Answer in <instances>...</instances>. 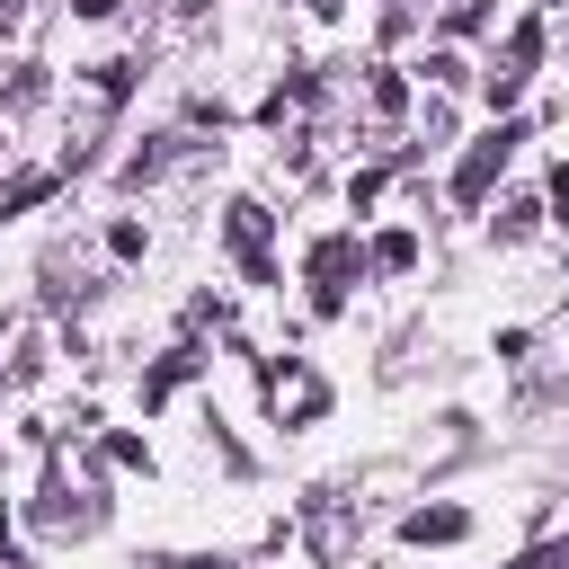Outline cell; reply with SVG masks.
I'll return each mask as SVG.
<instances>
[{
	"label": "cell",
	"mask_w": 569,
	"mask_h": 569,
	"mask_svg": "<svg viewBox=\"0 0 569 569\" xmlns=\"http://www.w3.org/2000/svg\"><path fill=\"white\" fill-rule=\"evenodd\" d=\"M373 267H418V240H409V231H382V240H373Z\"/></svg>",
	"instance_id": "6"
},
{
	"label": "cell",
	"mask_w": 569,
	"mask_h": 569,
	"mask_svg": "<svg viewBox=\"0 0 569 569\" xmlns=\"http://www.w3.org/2000/svg\"><path fill=\"white\" fill-rule=\"evenodd\" d=\"M400 533H409V542H462V533H471V516H462V507H418Z\"/></svg>",
	"instance_id": "3"
},
{
	"label": "cell",
	"mask_w": 569,
	"mask_h": 569,
	"mask_svg": "<svg viewBox=\"0 0 569 569\" xmlns=\"http://www.w3.org/2000/svg\"><path fill=\"white\" fill-rule=\"evenodd\" d=\"M516 142H525V133H516V124H498V133H489V142H471V151H462V169H453V196H462V204H480V187H489V178H498V160H507V151H516Z\"/></svg>",
	"instance_id": "1"
},
{
	"label": "cell",
	"mask_w": 569,
	"mask_h": 569,
	"mask_svg": "<svg viewBox=\"0 0 569 569\" xmlns=\"http://www.w3.org/2000/svg\"><path fill=\"white\" fill-rule=\"evenodd\" d=\"M525 71H533V27H516V44H507V71H489V98L507 107V98L525 89Z\"/></svg>",
	"instance_id": "4"
},
{
	"label": "cell",
	"mask_w": 569,
	"mask_h": 569,
	"mask_svg": "<svg viewBox=\"0 0 569 569\" xmlns=\"http://www.w3.org/2000/svg\"><path fill=\"white\" fill-rule=\"evenodd\" d=\"M231 240H240L249 276H267V213H258V204H231Z\"/></svg>",
	"instance_id": "5"
},
{
	"label": "cell",
	"mask_w": 569,
	"mask_h": 569,
	"mask_svg": "<svg viewBox=\"0 0 569 569\" xmlns=\"http://www.w3.org/2000/svg\"><path fill=\"white\" fill-rule=\"evenodd\" d=\"M551 204H560V213H569V169H560V178H551Z\"/></svg>",
	"instance_id": "8"
},
{
	"label": "cell",
	"mask_w": 569,
	"mask_h": 569,
	"mask_svg": "<svg viewBox=\"0 0 569 569\" xmlns=\"http://www.w3.org/2000/svg\"><path fill=\"white\" fill-rule=\"evenodd\" d=\"M9 18H18V0H0V27H9Z\"/></svg>",
	"instance_id": "10"
},
{
	"label": "cell",
	"mask_w": 569,
	"mask_h": 569,
	"mask_svg": "<svg viewBox=\"0 0 569 569\" xmlns=\"http://www.w3.org/2000/svg\"><path fill=\"white\" fill-rule=\"evenodd\" d=\"M311 9H338V0H311Z\"/></svg>",
	"instance_id": "11"
},
{
	"label": "cell",
	"mask_w": 569,
	"mask_h": 569,
	"mask_svg": "<svg viewBox=\"0 0 569 569\" xmlns=\"http://www.w3.org/2000/svg\"><path fill=\"white\" fill-rule=\"evenodd\" d=\"M516 569H569V542H542V551H525Z\"/></svg>",
	"instance_id": "7"
},
{
	"label": "cell",
	"mask_w": 569,
	"mask_h": 569,
	"mask_svg": "<svg viewBox=\"0 0 569 569\" xmlns=\"http://www.w3.org/2000/svg\"><path fill=\"white\" fill-rule=\"evenodd\" d=\"M169 569H231V560H169Z\"/></svg>",
	"instance_id": "9"
},
{
	"label": "cell",
	"mask_w": 569,
	"mask_h": 569,
	"mask_svg": "<svg viewBox=\"0 0 569 569\" xmlns=\"http://www.w3.org/2000/svg\"><path fill=\"white\" fill-rule=\"evenodd\" d=\"M311 302H320V311L347 302V240H320V249H311Z\"/></svg>",
	"instance_id": "2"
}]
</instances>
